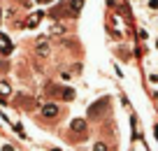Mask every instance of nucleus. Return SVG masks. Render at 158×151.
I'll list each match as a JSON object with an SVG mask.
<instances>
[{"label": "nucleus", "mask_w": 158, "mask_h": 151, "mask_svg": "<svg viewBox=\"0 0 158 151\" xmlns=\"http://www.w3.org/2000/svg\"><path fill=\"white\" fill-rule=\"evenodd\" d=\"M54 16H77V14H74V10L70 7V2H63V5H58L54 10Z\"/></svg>", "instance_id": "1"}, {"label": "nucleus", "mask_w": 158, "mask_h": 151, "mask_svg": "<svg viewBox=\"0 0 158 151\" xmlns=\"http://www.w3.org/2000/svg\"><path fill=\"white\" fill-rule=\"evenodd\" d=\"M56 114H58V107H56L54 103H49V105H44V107H42V116H47V119H54Z\"/></svg>", "instance_id": "2"}, {"label": "nucleus", "mask_w": 158, "mask_h": 151, "mask_svg": "<svg viewBox=\"0 0 158 151\" xmlns=\"http://www.w3.org/2000/svg\"><path fill=\"white\" fill-rule=\"evenodd\" d=\"M42 16H44L42 12H35V14H30V16H28V21H26V28H35V26L42 21Z\"/></svg>", "instance_id": "3"}, {"label": "nucleus", "mask_w": 158, "mask_h": 151, "mask_svg": "<svg viewBox=\"0 0 158 151\" xmlns=\"http://www.w3.org/2000/svg\"><path fill=\"white\" fill-rule=\"evenodd\" d=\"M0 51H2V54H10V51H12V42H10V37H5L2 33H0Z\"/></svg>", "instance_id": "4"}, {"label": "nucleus", "mask_w": 158, "mask_h": 151, "mask_svg": "<svg viewBox=\"0 0 158 151\" xmlns=\"http://www.w3.org/2000/svg\"><path fill=\"white\" fill-rule=\"evenodd\" d=\"M72 130L74 132H84L86 130V123L81 121V119H74V121H72Z\"/></svg>", "instance_id": "5"}, {"label": "nucleus", "mask_w": 158, "mask_h": 151, "mask_svg": "<svg viewBox=\"0 0 158 151\" xmlns=\"http://www.w3.org/2000/svg\"><path fill=\"white\" fill-rule=\"evenodd\" d=\"M58 93H60V98H63V100H72V98H74V91H72V88H68V86H63Z\"/></svg>", "instance_id": "6"}, {"label": "nucleus", "mask_w": 158, "mask_h": 151, "mask_svg": "<svg viewBox=\"0 0 158 151\" xmlns=\"http://www.w3.org/2000/svg\"><path fill=\"white\" fill-rule=\"evenodd\" d=\"M37 54H42V56L49 54V44H47L44 40H40V42H37Z\"/></svg>", "instance_id": "7"}, {"label": "nucleus", "mask_w": 158, "mask_h": 151, "mask_svg": "<svg viewBox=\"0 0 158 151\" xmlns=\"http://www.w3.org/2000/svg\"><path fill=\"white\" fill-rule=\"evenodd\" d=\"M10 93H12L10 84H7V82H0V95H10Z\"/></svg>", "instance_id": "8"}, {"label": "nucleus", "mask_w": 158, "mask_h": 151, "mask_svg": "<svg viewBox=\"0 0 158 151\" xmlns=\"http://www.w3.org/2000/svg\"><path fill=\"white\" fill-rule=\"evenodd\" d=\"M147 10L156 14V12H158V0H147Z\"/></svg>", "instance_id": "9"}, {"label": "nucleus", "mask_w": 158, "mask_h": 151, "mask_svg": "<svg viewBox=\"0 0 158 151\" xmlns=\"http://www.w3.org/2000/svg\"><path fill=\"white\" fill-rule=\"evenodd\" d=\"M147 79H149V84H151V86H156V88H158V72H149V77H147Z\"/></svg>", "instance_id": "10"}, {"label": "nucleus", "mask_w": 158, "mask_h": 151, "mask_svg": "<svg viewBox=\"0 0 158 151\" xmlns=\"http://www.w3.org/2000/svg\"><path fill=\"white\" fill-rule=\"evenodd\" d=\"M0 151H16V146L10 142H0Z\"/></svg>", "instance_id": "11"}, {"label": "nucleus", "mask_w": 158, "mask_h": 151, "mask_svg": "<svg viewBox=\"0 0 158 151\" xmlns=\"http://www.w3.org/2000/svg\"><path fill=\"white\" fill-rule=\"evenodd\" d=\"M93 151H107V146H105V144H102V142H98V144H95V146H93Z\"/></svg>", "instance_id": "12"}, {"label": "nucleus", "mask_w": 158, "mask_h": 151, "mask_svg": "<svg viewBox=\"0 0 158 151\" xmlns=\"http://www.w3.org/2000/svg\"><path fill=\"white\" fill-rule=\"evenodd\" d=\"M153 49H156V51H158V35H156V37H153Z\"/></svg>", "instance_id": "13"}, {"label": "nucleus", "mask_w": 158, "mask_h": 151, "mask_svg": "<svg viewBox=\"0 0 158 151\" xmlns=\"http://www.w3.org/2000/svg\"><path fill=\"white\" fill-rule=\"evenodd\" d=\"M37 2H42V5H47V2H54V0H37Z\"/></svg>", "instance_id": "14"}, {"label": "nucleus", "mask_w": 158, "mask_h": 151, "mask_svg": "<svg viewBox=\"0 0 158 151\" xmlns=\"http://www.w3.org/2000/svg\"><path fill=\"white\" fill-rule=\"evenodd\" d=\"M153 98H156V100H158V88H153Z\"/></svg>", "instance_id": "15"}, {"label": "nucleus", "mask_w": 158, "mask_h": 151, "mask_svg": "<svg viewBox=\"0 0 158 151\" xmlns=\"http://www.w3.org/2000/svg\"><path fill=\"white\" fill-rule=\"evenodd\" d=\"M156 33H158V21H156Z\"/></svg>", "instance_id": "16"}, {"label": "nucleus", "mask_w": 158, "mask_h": 151, "mask_svg": "<svg viewBox=\"0 0 158 151\" xmlns=\"http://www.w3.org/2000/svg\"><path fill=\"white\" fill-rule=\"evenodd\" d=\"M0 142H2V140H0Z\"/></svg>", "instance_id": "17"}]
</instances>
